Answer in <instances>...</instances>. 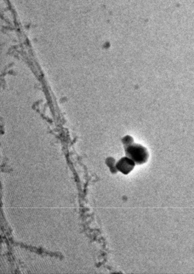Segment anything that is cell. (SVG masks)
I'll use <instances>...</instances> for the list:
<instances>
[{
	"label": "cell",
	"mask_w": 194,
	"mask_h": 274,
	"mask_svg": "<svg viewBox=\"0 0 194 274\" xmlns=\"http://www.w3.org/2000/svg\"><path fill=\"white\" fill-rule=\"evenodd\" d=\"M135 162L128 157L122 158L117 164V168L125 175L132 171L135 166Z\"/></svg>",
	"instance_id": "cell-2"
},
{
	"label": "cell",
	"mask_w": 194,
	"mask_h": 274,
	"mask_svg": "<svg viewBox=\"0 0 194 274\" xmlns=\"http://www.w3.org/2000/svg\"><path fill=\"white\" fill-rule=\"evenodd\" d=\"M122 141L124 145L125 146L132 143L134 142V140L132 137L127 136L124 137Z\"/></svg>",
	"instance_id": "cell-3"
},
{
	"label": "cell",
	"mask_w": 194,
	"mask_h": 274,
	"mask_svg": "<svg viewBox=\"0 0 194 274\" xmlns=\"http://www.w3.org/2000/svg\"><path fill=\"white\" fill-rule=\"evenodd\" d=\"M127 157L133 160L135 164H142L148 161L150 154L147 148L143 146L132 142L124 146Z\"/></svg>",
	"instance_id": "cell-1"
}]
</instances>
